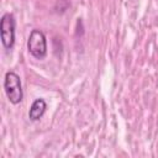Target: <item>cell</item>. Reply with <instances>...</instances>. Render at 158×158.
<instances>
[{"label": "cell", "mask_w": 158, "mask_h": 158, "mask_svg": "<svg viewBox=\"0 0 158 158\" xmlns=\"http://www.w3.org/2000/svg\"><path fill=\"white\" fill-rule=\"evenodd\" d=\"M1 43L6 49H11L15 43V17L11 12H5L0 20Z\"/></svg>", "instance_id": "7a4b0ae2"}, {"label": "cell", "mask_w": 158, "mask_h": 158, "mask_svg": "<svg viewBox=\"0 0 158 158\" xmlns=\"http://www.w3.org/2000/svg\"><path fill=\"white\" fill-rule=\"evenodd\" d=\"M46 109H47L46 101L43 99H36L32 102V105H31V107L28 110V117H30V120H32V121L40 120L43 116Z\"/></svg>", "instance_id": "277c9868"}, {"label": "cell", "mask_w": 158, "mask_h": 158, "mask_svg": "<svg viewBox=\"0 0 158 158\" xmlns=\"http://www.w3.org/2000/svg\"><path fill=\"white\" fill-rule=\"evenodd\" d=\"M4 90L9 99V101L14 105H17L21 102L23 98L22 93V85L21 79L15 72H7L4 78Z\"/></svg>", "instance_id": "6da1fadb"}, {"label": "cell", "mask_w": 158, "mask_h": 158, "mask_svg": "<svg viewBox=\"0 0 158 158\" xmlns=\"http://www.w3.org/2000/svg\"><path fill=\"white\" fill-rule=\"evenodd\" d=\"M27 49L37 59H42L47 54V41L46 36L40 30H32L27 40Z\"/></svg>", "instance_id": "3957f363"}]
</instances>
